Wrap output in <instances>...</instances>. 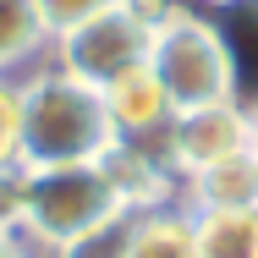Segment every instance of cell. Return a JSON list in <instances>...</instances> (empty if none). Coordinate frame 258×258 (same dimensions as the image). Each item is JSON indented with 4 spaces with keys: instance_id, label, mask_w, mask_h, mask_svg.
Wrapping results in <instances>:
<instances>
[{
    "instance_id": "obj_17",
    "label": "cell",
    "mask_w": 258,
    "mask_h": 258,
    "mask_svg": "<svg viewBox=\"0 0 258 258\" xmlns=\"http://www.w3.org/2000/svg\"><path fill=\"white\" fill-rule=\"evenodd\" d=\"M242 110H247V126H253V143H258V94H253L247 104H242Z\"/></svg>"
},
{
    "instance_id": "obj_18",
    "label": "cell",
    "mask_w": 258,
    "mask_h": 258,
    "mask_svg": "<svg viewBox=\"0 0 258 258\" xmlns=\"http://www.w3.org/2000/svg\"><path fill=\"white\" fill-rule=\"evenodd\" d=\"M253 176H258V143H253Z\"/></svg>"
},
{
    "instance_id": "obj_15",
    "label": "cell",
    "mask_w": 258,
    "mask_h": 258,
    "mask_svg": "<svg viewBox=\"0 0 258 258\" xmlns=\"http://www.w3.org/2000/svg\"><path fill=\"white\" fill-rule=\"evenodd\" d=\"M33 6H39V17H44L50 39H60V33L83 28L88 17H99V11H110V6H121V0H33Z\"/></svg>"
},
{
    "instance_id": "obj_12",
    "label": "cell",
    "mask_w": 258,
    "mask_h": 258,
    "mask_svg": "<svg viewBox=\"0 0 258 258\" xmlns=\"http://www.w3.org/2000/svg\"><path fill=\"white\" fill-rule=\"evenodd\" d=\"M28 165H0V236H22L28 225Z\"/></svg>"
},
{
    "instance_id": "obj_8",
    "label": "cell",
    "mask_w": 258,
    "mask_h": 258,
    "mask_svg": "<svg viewBox=\"0 0 258 258\" xmlns=\"http://www.w3.org/2000/svg\"><path fill=\"white\" fill-rule=\"evenodd\" d=\"M126 258H198L192 214H187V209H176V204L138 214L132 242H126Z\"/></svg>"
},
{
    "instance_id": "obj_3",
    "label": "cell",
    "mask_w": 258,
    "mask_h": 258,
    "mask_svg": "<svg viewBox=\"0 0 258 258\" xmlns=\"http://www.w3.org/2000/svg\"><path fill=\"white\" fill-rule=\"evenodd\" d=\"M28 176L33 181H28L22 242L66 253L72 242L94 236L115 214H126V204L115 198V187H110V176L99 165H50V170H28Z\"/></svg>"
},
{
    "instance_id": "obj_16",
    "label": "cell",
    "mask_w": 258,
    "mask_h": 258,
    "mask_svg": "<svg viewBox=\"0 0 258 258\" xmlns=\"http://www.w3.org/2000/svg\"><path fill=\"white\" fill-rule=\"evenodd\" d=\"M0 258H22V236H0Z\"/></svg>"
},
{
    "instance_id": "obj_2",
    "label": "cell",
    "mask_w": 258,
    "mask_h": 258,
    "mask_svg": "<svg viewBox=\"0 0 258 258\" xmlns=\"http://www.w3.org/2000/svg\"><path fill=\"white\" fill-rule=\"evenodd\" d=\"M149 72L159 77L170 110H204V104H231L242 99V83H236V60L231 44L220 33V22H209L198 11H181V6H165L154 28V50H149Z\"/></svg>"
},
{
    "instance_id": "obj_14",
    "label": "cell",
    "mask_w": 258,
    "mask_h": 258,
    "mask_svg": "<svg viewBox=\"0 0 258 258\" xmlns=\"http://www.w3.org/2000/svg\"><path fill=\"white\" fill-rule=\"evenodd\" d=\"M0 165H22V83L0 77Z\"/></svg>"
},
{
    "instance_id": "obj_5",
    "label": "cell",
    "mask_w": 258,
    "mask_h": 258,
    "mask_svg": "<svg viewBox=\"0 0 258 258\" xmlns=\"http://www.w3.org/2000/svg\"><path fill=\"white\" fill-rule=\"evenodd\" d=\"M159 154H165V165H170L176 181H192V176H204V170L225 165V159L253 154V126H247L242 99L170 115V132H165Z\"/></svg>"
},
{
    "instance_id": "obj_7",
    "label": "cell",
    "mask_w": 258,
    "mask_h": 258,
    "mask_svg": "<svg viewBox=\"0 0 258 258\" xmlns=\"http://www.w3.org/2000/svg\"><path fill=\"white\" fill-rule=\"evenodd\" d=\"M99 170L110 176L115 198L132 209V214H149V209H165L176 198V176L159 149H143V143H115L110 154L99 159Z\"/></svg>"
},
{
    "instance_id": "obj_11",
    "label": "cell",
    "mask_w": 258,
    "mask_h": 258,
    "mask_svg": "<svg viewBox=\"0 0 258 258\" xmlns=\"http://www.w3.org/2000/svg\"><path fill=\"white\" fill-rule=\"evenodd\" d=\"M44 44H55V39L44 28V17H39V6L33 0H0V77H11Z\"/></svg>"
},
{
    "instance_id": "obj_4",
    "label": "cell",
    "mask_w": 258,
    "mask_h": 258,
    "mask_svg": "<svg viewBox=\"0 0 258 258\" xmlns=\"http://www.w3.org/2000/svg\"><path fill=\"white\" fill-rule=\"evenodd\" d=\"M159 11L165 6L121 0V6H110L99 17H88L83 28L55 39V72H66V77H77L88 88H104V83H115L132 66H149Z\"/></svg>"
},
{
    "instance_id": "obj_13",
    "label": "cell",
    "mask_w": 258,
    "mask_h": 258,
    "mask_svg": "<svg viewBox=\"0 0 258 258\" xmlns=\"http://www.w3.org/2000/svg\"><path fill=\"white\" fill-rule=\"evenodd\" d=\"M132 225H138V214L126 209V214H115L110 225H99L94 236H83V242H72L60 258H126V242H132Z\"/></svg>"
},
{
    "instance_id": "obj_10",
    "label": "cell",
    "mask_w": 258,
    "mask_h": 258,
    "mask_svg": "<svg viewBox=\"0 0 258 258\" xmlns=\"http://www.w3.org/2000/svg\"><path fill=\"white\" fill-rule=\"evenodd\" d=\"M198 258H258V209H198Z\"/></svg>"
},
{
    "instance_id": "obj_9",
    "label": "cell",
    "mask_w": 258,
    "mask_h": 258,
    "mask_svg": "<svg viewBox=\"0 0 258 258\" xmlns=\"http://www.w3.org/2000/svg\"><path fill=\"white\" fill-rule=\"evenodd\" d=\"M187 187V214L198 209H258V176H253V154L242 159H225L204 176L181 181Z\"/></svg>"
},
{
    "instance_id": "obj_6",
    "label": "cell",
    "mask_w": 258,
    "mask_h": 258,
    "mask_svg": "<svg viewBox=\"0 0 258 258\" xmlns=\"http://www.w3.org/2000/svg\"><path fill=\"white\" fill-rule=\"evenodd\" d=\"M99 99H104V115H110V126H115L121 143H143V149L165 143L176 110H170V99H165V88H159V77L149 66H132L115 83H104Z\"/></svg>"
},
{
    "instance_id": "obj_1",
    "label": "cell",
    "mask_w": 258,
    "mask_h": 258,
    "mask_svg": "<svg viewBox=\"0 0 258 258\" xmlns=\"http://www.w3.org/2000/svg\"><path fill=\"white\" fill-rule=\"evenodd\" d=\"M115 143L121 138L104 115L99 88H88L66 72H39L22 83V165L28 170L99 165Z\"/></svg>"
}]
</instances>
